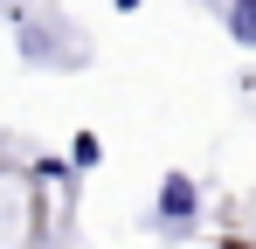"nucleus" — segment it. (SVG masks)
I'll return each mask as SVG.
<instances>
[{
  "mask_svg": "<svg viewBox=\"0 0 256 249\" xmlns=\"http://www.w3.org/2000/svg\"><path fill=\"white\" fill-rule=\"evenodd\" d=\"M228 35L242 42V48H256V0H236V14H228Z\"/></svg>",
  "mask_w": 256,
  "mask_h": 249,
  "instance_id": "2",
  "label": "nucleus"
},
{
  "mask_svg": "<svg viewBox=\"0 0 256 249\" xmlns=\"http://www.w3.org/2000/svg\"><path fill=\"white\" fill-rule=\"evenodd\" d=\"M160 214H166V222H187V214H194V187H187L180 173L160 187Z\"/></svg>",
  "mask_w": 256,
  "mask_h": 249,
  "instance_id": "1",
  "label": "nucleus"
}]
</instances>
